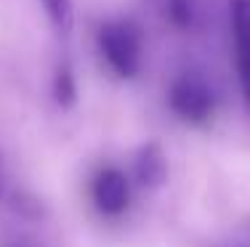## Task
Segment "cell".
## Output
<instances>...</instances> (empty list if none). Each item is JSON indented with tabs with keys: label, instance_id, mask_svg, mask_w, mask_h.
Wrapping results in <instances>:
<instances>
[{
	"label": "cell",
	"instance_id": "obj_1",
	"mask_svg": "<svg viewBox=\"0 0 250 247\" xmlns=\"http://www.w3.org/2000/svg\"><path fill=\"white\" fill-rule=\"evenodd\" d=\"M99 54L112 75L130 80L139 75L144 58V35L130 19H109L99 27L96 35Z\"/></svg>",
	"mask_w": 250,
	"mask_h": 247
},
{
	"label": "cell",
	"instance_id": "obj_2",
	"mask_svg": "<svg viewBox=\"0 0 250 247\" xmlns=\"http://www.w3.org/2000/svg\"><path fill=\"white\" fill-rule=\"evenodd\" d=\"M168 107L187 125H208L216 114V93L200 72H181L168 88Z\"/></svg>",
	"mask_w": 250,
	"mask_h": 247
},
{
	"label": "cell",
	"instance_id": "obj_3",
	"mask_svg": "<svg viewBox=\"0 0 250 247\" xmlns=\"http://www.w3.org/2000/svg\"><path fill=\"white\" fill-rule=\"evenodd\" d=\"M91 199L101 215H120L130 202V181L120 168H104L91 184Z\"/></svg>",
	"mask_w": 250,
	"mask_h": 247
},
{
	"label": "cell",
	"instance_id": "obj_4",
	"mask_svg": "<svg viewBox=\"0 0 250 247\" xmlns=\"http://www.w3.org/2000/svg\"><path fill=\"white\" fill-rule=\"evenodd\" d=\"M231 35H234V54H237V72L240 85L250 107V0H231Z\"/></svg>",
	"mask_w": 250,
	"mask_h": 247
},
{
	"label": "cell",
	"instance_id": "obj_5",
	"mask_svg": "<svg viewBox=\"0 0 250 247\" xmlns=\"http://www.w3.org/2000/svg\"><path fill=\"white\" fill-rule=\"evenodd\" d=\"M133 175H136V184L146 186V189H157L163 186L165 175H168V160H165V152L160 144H144L136 154L133 162Z\"/></svg>",
	"mask_w": 250,
	"mask_h": 247
},
{
	"label": "cell",
	"instance_id": "obj_6",
	"mask_svg": "<svg viewBox=\"0 0 250 247\" xmlns=\"http://www.w3.org/2000/svg\"><path fill=\"white\" fill-rule=\"evenodd\" d=\"M43 3V11L48 16L51 27L56 29L59 38H67L72 32L75 24V8H72V0H40Z\"/></svg>",
	"mask_w": 250,
	"mask_h": 247
},
{
	"label": "cell",
	"instance_id": "obj_7",
	"mask_svg": "<svg viewBox=\"0 0 250 247\" xmlns=\"http://www.w3.org/2000/svg\"><path fill=\"white\" fill-rule=\"evenodd\" d=\"M53 96L62 107H72L77 98V85H75V75L67 64H62L56 72V80H53Z\"/></svg>",
	"mask_w": 250,
	"mask_h": 247
},
{
	"label": "cell",
	"instance_id": "obj_8",
	"mask_svg": "<svg viewBox=\"0 0 250 247\" xmlns=\"http://www.w3.org/2000/svg\"><path fill=\"white\" fill-rule=\"evenodd\" d=\"M165 11H168L170 21H173L176 27H189V24H192V19H194L192 0H168Z\"/></svg>",
	"mask_w": 250,
	"mask_h": 247
},
{
	"label": "cell",
	"instance_id": "obj_9",
	"mask_svg": "<svg viewBox=\"0 0 250 247\" xmlns=\"http://www.w3.org/2000/svg\"><path fill=\"white\" fill-rule=\"evenodd\" d=\"M3 191H5V170L0 165V197H3Z\"/></svg>",
	"mask_w": 250,
	"mask_h": 247
},
{
	"label": "cell",
	"instance_id": "obj_10",
	"mask_svg": "<svg viewBox=\"0 0 250 247\" xmlns=\"http://www.w3.org/2000/svg\"><path fill=\"white\" fill-rule=\"evenodd\" d=\"M210 247H231V245H210Z\"/></svg>",
	"mask_w": 250,
	"mask_h": 247
},
{
	"label": "cell",
	"instance_id": "obj_11",
	"mask_svg": "<svg viewBox=\"0 0 250 247\" xmlns=\"http://www.w3.org/2000/svg\"><path fill=\"white\" fill-rule=\"evenodd\" d=\"M14 247H32V245H14Z\"/></svg>",
	"mask_w": 250,
	"mask_h": 247
}]
</instances>
